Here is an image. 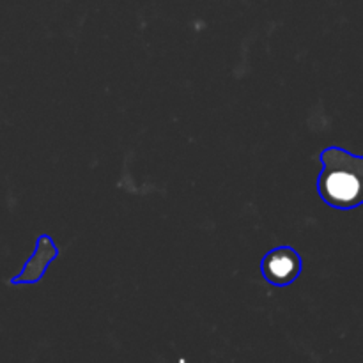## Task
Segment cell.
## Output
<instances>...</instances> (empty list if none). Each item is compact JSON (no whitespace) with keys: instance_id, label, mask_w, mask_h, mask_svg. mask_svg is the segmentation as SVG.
I'll use <instances>...</instances> for the list:
<instances>
[{"instance_id":"obj_2","label":"cell","mask_w":363,"mask_h":363,"mask_svg":"<svg viewBox=\"0 0 363 363\" xmlns=\"http://www.w3.org/2000/svg\"><path fill=\"white\" fill-rule=\"evenodd\" d=\"M301 272V259L291 248H275L262 259V275L275 286H287L298 279Z\"/></svg>"},{"instance_id":"obj_1","label":"cell","mask_w":363,"mask_h":363,"mask_svg":"<svg viewBox=\"0 0 363 363\" xmlns=\"http://www.w3.org/2000/svg\"><path fill=\"white\" fill-rule=\"evenodd\" d=\"M319 191L328 204L335 208H351L360 197V181L346 170H332L321 176Z\"/></svg>"}]
</instances>
